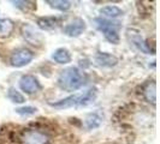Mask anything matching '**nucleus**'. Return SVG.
<instances>
[{"mask_svg": "<svg viewBox=\"0 0 160 144\" xmlns=\"http://www.w3.org/2000/svg\"><path fill=\"white\" fill-rule=\"evenodd\" d=\"M96 94H98L96 88H90L84 93H77L69 97H65L63 100H59L57 102H49V106L57 109L88 106L92 102H94V100L96 98Z\"/></svg>", "mask_w": 160, "mask_h": 144, "instance_id": "obj_1", "label": "nucleus"}, {"mask_svg": "<svg viewBox=\"0 0 160 144\" xmlns=\"http://www.w3.org/2000/svg\"><path fill=\"white\" fill-rule=\"evenodd\" d=\"M86 74L77 67H68L60 72L58 77V85L66 91L78 90L86 83Z\"/></svg>", "mask_w": 160, "mask_h": 144, "instance_id": "obj_2", "label": "nucleus"}, {"mask_svg": "<svg viewBox=\"0 0 160 144\" xmlns=\"http://www.w3.org/2000/svg\"><path fill=\"white\" fill-rule=\"evenodd\" d=\"M94 23H95L96 29L104 34L105 39L108 42H111L113 45L119 43V34H118V30L120 28L119 22H114L105 18H95Z\"/></svg>", "mask_w": 160, "mask_h": 144, "instance_id": "obj_3", "label": "nucleus"}, {"mask_svg": "<svg viewBox=\"0 0 160 144\" xmlns=\"http://www.w3.org/2000/svg\"><path fill=\"white\" fill-rule=\"evenodd\" d=\"M18 144H49L51 137L40 128H23L17 137Z\"/></svg>", "mask_w": 160, "mask_h": 144, "instance_id": "obj_4", "label": "nucleus"}, {"mask_svg": "<svg viewBox=\"0 0 160 144\" xmlns=\"http://www.w3.org/2000/svg\"><path fill=\"white\" fill-rule=\"evenodd\" d=\"M34 58V53L28 48H18L16 49L10 58V63L15 67H23L28 65Z\"/></svg>", "mask_w": 160, "mask_h": 144, "instance_id": "obj_5", "label": "nucleus"}, {"mask_svg": "<svg viewBox=\"0 0 160 144\" xmlns=\"http://www.w3.org/2000/svg\"><path fill=\"white\" fill-rule=\"evenodd\" d=\"M19 87L27 94L38 93L41 88L38 78H35L32 74H24V76H22L21 79H19Z\"/></svg>", "mask_w": 160, "mask_h": 144, "instance_id": "obj_6", "label": "nucleus"}, {"mask_svg": "<svg viewBox=\"0 0 160 144\" xmlns=\"http://www.w3.org/2000/svg\"><path fill=\"white\" fill-rule=\"evenodd\" d=\"M84 29H86L84 21L81 18H77L70 24H68L66 26H64V34L70 37H77L84 31Z\"/></svg>", "mask_w": 160, "mask_h": 144, "instance_id": "obj_7", "label": "nucleus"}, {"mask_svg": "<svg viewBox=\"0 0 160 144\" xmlns=\"http://www.w3.org/2000/svg\"><path fill=\"white\" fill-rule=\"evenodd\" d=\"M128 39L130 40V42L138 49V50H142L143 53H151L148 45L143 41V39L141 37V35L136 31V30H128Z\"/></svg>", "mask_w": 160, "mask_h": 144, "instance_id": "obj_8", "label": "nucleus"}, {"mask_svg": "<svg viewBox=\"0 0 160 144\" xmlns=\"http://www.w3.org/2000/svg\"><path fill=\"white\" fill-rule=\"evenodd\" d=\"M118 63V59L108 53H98L95 56V64L100 67H112Z\"/></svg>", "mask_w": 160, "mask_h": 144, "instance_id": "obj_9", "label": "nucleus"}, {"mask_svg": "<svg viewBox=\"0 0 160 144\" xmlns=\"http://www.w3.org/2000/svg\"><path fill=\"white\" fill-rule=\"evenodd\" d=\"M52 59L58 64H69L71 61V54L66 48H58L53 52Z\"/></svg>", "mask_w": 160, "mask_h": 144, "instance_id": "obj_10", "label": "nucleus"}, {"mask_svg": "<svg viewBox=\"0 0 160 144\" xmlns=\"http://www.w3.org/2000/svg\"><path fill=\"white\" fill-rule=\"evenodd\" d=\"M59 23L57 17H41L38 19V26L42 30H53Z\"/></svg>", "mask_w": 160, "mask_h": 144, "instance_id": "obj_11", "label": "nucleus"}, {"mask_svg": "<svg viewBox=\"0 0 160 144\" xmlns=\"http://www.w3.org/2000/svg\"><path fill=\"white\" fill-rule=\"evenodd\" d=\"M15 30V24L8 18H0V37H8Z\"/></svg>", "mask_w": 160, "mask_h": 144, "instance_id": "obj_12", "label": "nucleus"}, {"mask_svg": "<svg viewBox=\"0 0 160 144\" xmlns=\"http://www.w3.org/2000/svg\"><path fill=\"white\" fill-rule=\"evenodd\" d=\"M101 121H102V118H101L100 114L89 113L88 115L86 117V119H84V124H86V127L88 130H93V128L99 127L101 125Z\"/></svg>", "mask_w": 160, "mask_h": 144, "instance_id": "obj_13", "label": "nucleus"}, {"mask_svg": "<svg viewBox=\"0 0 160 144\" xmlns=\"http://www.w3.org/2000/svg\"><path fill=\"white\" fill-rule=\"evenodd\" d=\"M100 13L106 17V18H108V19H113V18L122 16L123 11L118 6H105V7L100 10Z\"/></svg>", "mask_w": 160, "mask_h": 144, "instance_id": "obj_14", "label": "nucleus"}, {"mask_svg": "<svg viewBox=\"0 0 160 144\" xmlns=\"http://www.w3.org/2000/svg\"><path fill=\"white\" fill-rule=\"evenodd\" d=\"M155 90H157V89H155V83H154V82H149V83L146 85L143 95L148 102L155 103V100H157V93H155Z\"/></svg>", "mask_w": 160, "mask_h": 144, "instance_id": "obj_15", "label": "nucleus"}, {"mask_svg": "<svg viewBox=\"0 0 160 144\" xmlns=\"http://www.w3.org/2000/svg\"><path fill=\"white\" fill-rule=\"evenodd\" d=\"M52 8H56L59 11H68L71 7V2L66 0H47L46 1Z\"/></svg>", "mask_w": 160, "mask_h": 144, "instance_id": "obj_16", "label": "nucleus"}, {"mask_svg": "<svg viewBox=\"0 0 160 144\" xmlns=\"http://www.w3.org/2000/svg\"><path fill=\"white\" fill-rule=\"evenodd\" d=\"M8 97L12 101V102H15V103H23L24 101H25V98H24V96L15 88H10L8 89Z\"/></svg>", "mask_w": 160, "mask_h": 144, "instance_id": "obj_17", "label": "nucleus"}, {"mask_svg": "<svg viewBox=\"0 0 160 144\" xmlns=\"http://www.w3.org/2000/svg\"><path fill=\"white\" fill-rule=\"evenodd\" d=\"M38 112V109L35 107H32V106H25V107H19V108H16V113H18L19 115H32Z\"/></svg>", "mask_w": 160, "mask_h": 144, "instance_id": "obj_18", "label": "nucleus"}]
</instances>
